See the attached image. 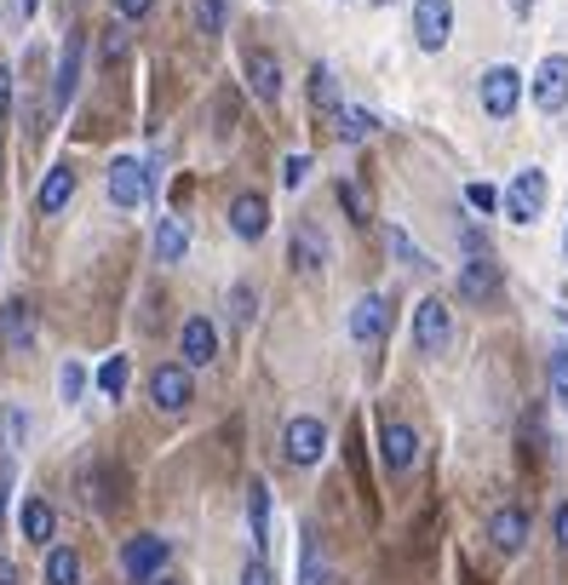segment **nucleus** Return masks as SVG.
Segmentation results:
<instances>
[{"label": "nucleus", "instance_id": "f704fd0d", "mask_svg": "<svg viewBox=\"0 0 568 585\" xmlns=\"http://www.w3.org/2000/svg\"><path fill=\"white\" fill-rule=\"evenodd\" d=\"M241 585H276V574H270V562H265V557H253L248 569H241Z\"/></svg>", "mask_w": 568, "mask_h": 585}, {"label": "nucleus", "instance_id": "dca6fc26", "mask_svg": "<svg viewBox=\"0 0 568 585\" xmlns=\"http://www.w3.org/2000/svg\"><path fill=\"white\" fill-rule=\"evenodd\" d=\"M70 195H75V173H70V167H52L47 178H40V190H35V207L52 218V213L70 207Z\"/></svg>", "mask_w": 568, "mask_h": 585}, {"label": "nucleus", "instance_id": "a18cd8bd", "mask_svg": "<svg viewBox=\"0 0 568 585\" xmlns=\"http://www.w3.org/2000/svg\"><path fill=\"white\" fill-rule=\"evenodd\" d=\"M150 585H185V580H150Z\"/></svg>", "mask_w": 568, "mask_h": 585}, {"label": "nucleus", "instance_id": "0eeeda50", "mask_svg": "<svg viewBox=\"0 0 568 585\" xmlns=\"http://www.w3.org/2000/svg\"><path fill=\"white\" fill-rule=\"evenodd\" d=\"M379 459H384V471H414L419 466V431L414 425H402V419H391V425L379 431Z\"/></svg>", "mask_w": 568, "mask_h": 585}, {"label": "nucleus", "instance_id": "2f4dec72", "mask_svg": "<svg viewBox=\"0 0 568 585\" xmlns=\"http://www.w3.org/2000/svg\"><path fill=\"white\" fill-rule=\"evenodd\" d=\"M121 58H127V29L110 24L104 29V64H121Z\"/></svg>", "mask_w": 568, "mask_h": 585}, {"label": "nucleus", "instance_id": "b1692460", "mask_svg": "<svg viewBox=\"0 0 568 585\" xmlns=\"http://www.w3.org/2000/svg\"><path fill=\"white\" fill-rule=\"evenodd\" d=\"M248 517H253V546L265 551L270 546V494H265V482L248 488Z\"/></svg>", "mask_w": 568, "mask_h": 585}, {"label": "nucleus", "instance_id": "7c9ffc66", "mask_svg": "<svg viewBox=\"0 0 568 585\" xmlns=\"http://www.w3.org/2000/svg\"><path fill=\"white\" fill-rule=\"evenodd\" d=\"M253 305H258L253 288H248V281H236V288H230V310H236V321H253Z\"/></svg>", "mask_w": 568, "mask_h": 585}, {"label": "nucleus", "instance_id": "a19ab883", "mask_svg": "<svg viewBox=\"0 0 568 585\" xmlns=\"http://www.w3.org/2000/svg\"><path fill=\"white\" fill-rule=\"evenodd\" d=\"M304 585H328V569L316 557H304Z\"/></svg>", "mask_w": 568, "mask_h": 585}, {"label": "nucleus", "instance_id": "6e6552de", "mask_svg": "<svg viewBox=\"0 0 568 585\" xmlns=\"http://www.w3.org/2000/svg\"><path fill=\"white\" fill-rule=\"evenodd\" d=\"M517 98H522V75H517L512 64H500V69L482 75V110H489L494 120H512Z\"/></svg>", "mask_w": 568, "mask_h": 585}, {"label": "nucleus", "instance_id": "58836bf2", "mask_svg": "<svg viewBox=\"0 0 568 585\" xmlns=\"http://www.w3.org/2000/svg\"><path fill=\"white\" fill-rule=\"evenodd\" d=\"M12 115V64H0V120Z\"/></svg>", "mask_w": 568, "mask_h": 585}, {"label": "nucleus", "instance_id": "412c9836", "mask_svg": "<svg viewBox=\"0 0 568 585\" xmlns=\"http://www.w3.org/2000/svg\"><path fill=\"white\" fill-rule=\"evenodd\" d=\"M293 265L299 270H321V265H328V241H321L311 225L293 230Z\"/></svg>", "mask_w": 568, "mask_h": 585}, {"label": "nucleus", "instance_id": "aec40b11", "mask_svg": "<svg viewBox=\"0 0 568 585\" xmlns=\"http://www.w3.org/2000/svg\"><path fill=\"white\" fill-rule=\"evenodd\" d=\"M459 293H465V298H494V293H500V270L489 265V258H471V265H465V276H459Z\"/></svg>", "mask_w": 568, "mask_h": 585}, {"label": "nucleus", "instance_id": "9d476101", "mask_svg": "<svg viewBox=\"0 0 568 585\" xmlns=\"http://www.w3.org/2000/svg\"><path fill=\"white\" fill-rule=\"evenodd\" d=\"M534 104H540L545 115H557V110L568 104V58H563V52H552V58L534 69Z\"/></svg>", "mask_w": 568, "mask_h": 585}, {"label": "nucleus", "instance_id": "e433bc0d", "mask_svg": "<svg viewBox=\"0 0 568 585\" xmlns=\"http://www.w3.org/2000/svg\"><path fill=\"white\" fill-rule=\"evenodd\" d=\"M339 207L351 213L356 225H362V218H368V207H362V195H356V185H339Z\"/></svg>", "mask_w": 568, "mask_h": 585}, {"label": "nucleus", "instance_id": "cd10ccee", "mask_svg": "<svg viewBox=\"0 0 568 585\" xmlns=\"http://www.w3.org/2000/svg\"><path fill=\"white\" fill-rule=\"evenodd\" d=\"M195 29L201 35H225V17H230V0H195Z\"/></svg>", "mask_w": 568, "mask_h": 585}, {"label": "nucleus", "instance_id": "393cba45", "mask_svg": "<svg viewBox=\"0 0 568 585\" xmlns=\"http://www.w3.org/2000/svg\"><path fill=\"white\" fill-rule=\"evenodd\" d=\"M52 529H58V511L47 506V499H29V506H24V539H35V546H47V539H52Z\"/></svg>", "mask_w": 568, "mask_h": 585}, {"label": "nucleus", "instance_id": "2eb2a0df", "mask_svg": "<svg viewBox=\"0 0 568 585\" xmlns=\"http://www.w3.org/2000/svg\"><path fill=\"white\" fill-rule=\"evenodd\" d=\"M178 345H185V361H190V368H207V361L218 356V333H213V321H207V316H190V321H185V333H178Z\"/></svg>", "mask_w": 568, "mask_h": 585}, {"label": "nucleus", "instance_id": "5701e85b", "mask_svg": "<svg viewBox=\"0 0 568 585\" xmlns=\"http://www.w3.org/2000/svg\"><path fill=\"white\" fill-rule=\"evenodd\" d=\"M80 499H87V506H98V511H115V482H110L104 466L80 471Z\"/></svg>", "mask_w": 568, "mask_h": 585}, {"label": "nucleus", "instance_id": "72a5a7b5", "mask_svg": "<svg viewBox=\"0 0 568 585\" xmlns=\"http://www.w3.org/2000/svg\"><path fill=\"white\" fill-rule=\"evenodd\" d=\"M552 391H557L563 408H568V351H557V356H552Z\"/></svg>", "mask_w": 568, "mask_h": 585}, {"label": "nucleus", "instance_id": "4468645a", "mask_svg": "<svg viewBox=\"0 0 568 585\" xmlns=\"http://www.w3.org/2000/svg\"><path fill=\"white\" fill-rule=\"evenodd\" d=\"M0 345L17 351V356H24V351L35 345V310L24 305V298H12V305L0 310Z\"/></svg>", "mask_w": 568, "mask_h": 585}, {"label": "nucleus", "instance_id": "49530a36", "mask_svg": "<svg viewBox=\"0 0 568 585\" xmlns=\"http://www.w3.org/2000/svg\"><path fill=\"white\" fill-rule=\"evenodd\" d=\"M563 253H568V236H563Z\"/></svg>", "mask_w": 568, "mask_h": 585}, {"label": "nucleus", "instance_id": "4be33fe9", "mask_svg": "<svg viewBox=\"0 0 568 585\" xmlns=\"http://www.w3.org/2000/svg\"><path fill=\"white\" fill-rule=\"evenodd\" d=\"M333 120H339V138H344V144H362V138H374L379 132V115L374 110H333Z\"/></svg>", "mask_w": 568, "mask_h": 585}, {"label": "nucleus", "instance_id": "ddd939ff", "mask_svg": "<svg viewBox=\"0 0 568 585\" xmlns=\"http://www.w3.org/2000/svg\"><path fill=\"white\" fill-rule=\"evenodd\" d=\"M265 225H270V201L265 195H236L230 201V230L241 236V241H258V236H265Z\"/></svg>", "mask_w": 568, "mask_h": 585}, {"label": "nucleus", "instance_id": "f03ea898", "mask_svg": "<svg viewBox=\"0 0 568 585\" xmlns=\"http://www.w3.org/2000/svg\"><path fill=\"white\" fill-rule=\"evenodd\" d=\"M540 213H545V173L522 167L512 178V190H505V218H512V225H534Z\"/></svg>", "mask_w": 568, "mask_h": 585}, {"label": "nucleus", "instance_id": "f257e3e1", "mask_svg": "<svg viewBox=\"0 0 568 585\" xmlns=\"http://www.w3.org/2000/svg\"><path fill=\"white\" fill-rule=\"evenodd\" d=\"M414 345H419V356H442L454 345V310L442 298H425L414 310Z\"/></svg>", "mask_w": 568, "mask_h": 585}, {"label": "nucleus", "instance_id": "6ab92c4d", "mask_svg": "<svg viewBox=\"0 0 568 585\" xmlns=\"http://www.w3.org/2000/svg\"><path fill=\"white\" fill-rule=\"evenodd\" d=\"M80 52H87V40H80V29L64 40V58H58V104H70L75 98V80H80Z\"/></svg>", "mask_w": 568, "mask_h": 585}, {"label": "nucleus", "instance_id": "a878e982", "mask_svg": "<svg viewBox=\"0 0 568 585\" xmlns=\"http://www.w3.org/2000/svg\"><path fill=\"white\" fill-rule=\"evenodd\" d=\"M47 585H80V557L70 546H52L47 551Z\"/></svg>", "mask_w": 568, "mask_h": 585}, {"label": "nucleus", "instance_id": "ea45409f", "mask_svg": "<svg viewBox=\"0 0 568 585\" xmlns=\"http://www.w3.org/2000/svg\"><path fill=\"white\" fill-rule=\"evenodd\" d=\"M115 7H121V17L132 24V17H150V7H155V0H115Z\"/></svg>", "mask_w": 568, "mask_h": 585}, {"label": "nucleus", "instance_id": "bb28decb", "mask_svg": "<svg viewBox=\"0 0 568 585\" xmlns=\"http://www.w3.org/2000/svg\"><path fill=\"white\" fill-rule=\"evenodd\" d=\"M311 104H316V110H328V115L339 110V80H333V69H328V64H316V69H311Z\"/></svg>", "mask_w": 568, "mask_h": 585}, {"label": "nucleus", "instance_id": "20e7f679", "mask_svg": "<svg viewBox=\"0 0 568 585\" xmlns=\"http://www.w3.org/2000/svg\"><path fill=\"white\" fill-rule=\"evenodd\" d=\"M150 190H155V178H150L144 161L121 155L115 167H110V201H115V207H144Z\"/></svg>", "mask_w": 568, "mask_h": 585}, {"label": "nucleus", "instance_id": "f8f14e48", "mask_svg": "<svg viewBox=\"0 0 568 585\" xmlns=\"http://www.w3.org/2000/svg\"><path fill=\"white\" fill-rule=\"evenodd\" d=\"M241 69H248V87L258 92V98H281V87H288V80H281V58L276 52H265V47H253L248 58H241Z\"/></svg>", "mask_w": 568, "mask_h": 585}, {"label": "nucleus", "instance_id": "c756f323", "mask_svg": "<svg viewBox=\"0 0 568 585\" xmlns=\"http://www.w3.org/2000/svg\"><path fill=\"white\" fill-rule=\"evenodd\" d=\"M391 247H396V258H402V265H414V270H431V258H425V253H419V247H414V241L402 236V230H391Z\"/></svg>", "mask_w": 568, "mask_h": 585}, {"label": "nucleus", "instance_id": "f3484780", "mask_svg": "<svg viewBox=\"0 0 568 585\" xmlns=\"http://www.w3.org/2000/svg\"><path fill=\"white\" fill-rule=\"evenodd\" d=\"M489 539H494V551H522L529 546V517L522 511H494V522H489Z\"/></svg>", "mask_w": 568, "mask_h": 585}, {"label": "nucleus", "instance_id": "473e14b6", "mask_svg": "<svg viewBox=\"0 0 568 585\" xmlns=\"http://www.w3.org/2000/svg\"><path fill=\"white\" fill-rule=\"evenodd\" d=\"M304 178H311V161H304V155H288V161H281V185H288V190H299Z\"/></svg>", "mask_w": 568, "mask_h": 585}, {"label": "nucleus", "instance_id": "37998d69", "mask_svg": "<svg viewBox=\"0 0 568 585\" xmlns=\"http://www.w3.org/2000/svg\"><path fill=\"white\" fill-rule=\"evenodd\" d=\"M0 585H17V562H7V557H0Z\"/></svg>", "mask_w": 568, "mask_h": 585}, {"label": "nucleus", "instance_id": "423d86ee", "mask_svg": "<svg viewBox=\"0 0 568 585\" xmlns=\"http://www.w3.org/2000/svg\"><path fill=\"white\" fill-rule=\"evenodd\" d=\"M167 539L161 534H138V539H127V546H121V574L127 580H155L161 574V562H167Z\"/></svg>", "mask_w": 568, "mask_h": 585}, {"label": "nucleus", "instance_id": "9b49d317", "mask_svg": "<svg viewBox=\"0 0 568 585\" xmlns=\"http://www.w3.org/2000/svg\"><path fill=\"white\" fill-rule=\"evenodd\" d=\"M150 402H155L161 414H185V408H190V373L178 368V361L155 368V379H150Z\"/></svg>", "mask_w": 568, "mask_h": 585}, {"label": "nucleus", "instance_id": "c9c22d12", "mask_svg": "<svg viewBox=\"0 0 568 585\" xmlns=\"http://www.w3.org/2000/svg\"><path fill=\"white\" fill-rule=\"evenodd\" d=\"M465 201H471L477 213H494V207H500V195H494L489 185H471V190H465Z\"/></svg>", "mask_w": 568, "mask_h": 585}, {"label": "nucleus", "instance_id": "1a4fd4ad", "mask_svg": "<svg viewBox=\"0 0 568 585\" xmlns=\"http://www.w3.org/2000/svg\"><path fill=\"white\" fill-rule=\"evenodd\" d=\"M384 333H391V298H384V293L356 298V310H351V339H356V345H379Z\"/></svg>", "mask_w": 568, "mask_h": 585}, {"label": "nucleus", "instance_id": "a211bd4d", "mask_svg": "<svg viewBox=\"0 0 568 585\" xmlns=\"http://www.w3.org/2000/svg\"><path fill=\"white\" fill-rule=\"evenodd\" d=\"M185 253H190V218H161V230H155V258H161V265H178Z\"/></svg>", "mask_w": 568, "mask_h": 585}, {"label": "nucleus", "instance_id": "4c0bfd02", "mask_svg": "<svg viewBox=\"0 0 568 585\" xmlns=\"http://www.w3.org/2000/svg\"><path fill=\"white\" fill-rule=\"evenodd\" d=\"M58 385H64V396L75 402V396H80V385H87V373H80L75 361H70V368H64V379H58Z\"/></svg>", "mask_w": 568, "mask_h": 585}, {"label": "nucleus", "instance_id": "79ce46f5", "mask_svg": "<svg viewBox=\"0 0 568 585\" xmlns=\"http://www.w3.org/2000/svg\"><path fill=\"white\" fill-rule=\"evenodd\" d=\"M557 546L568 551V506H557Z\"/></svg>", "mask_w": 568, "mask_h": 585}, {"label": "nucleus", "instance_id": "39448f33", "mask_svg": "<svg viewBox=\"0 0 568 585\" xmlns=\"http://www.w3.org/2000/svg\"><path fill=\"white\" fill-rule=\"evenodd\" d=\"M281 448H288L293 466H316V459L328 454V425H321V419H311V414H299L293 425L281 431Z\"/></svg>", "mask_w": 568, "mask_h": 585}, {"label": "nucleus", "instance_id": "7ed1b4c3", "mask_svg": "<svg viewBox=\"0 0 568 585\" xmlns=\"http://www.w3.org/2000/svg\"><path fill=\"white\" fill-rule=\"evenodd\" d=\"M454 35V0H414V40L425 52H442Z\"/></svg>", "mask_w": 568, "mask_h": 585}, {"label": "nucleus", "instance_id": "c03bdc74", "mask_svg": "<svg viewBox=\"0 0 568 585\" xmlns=\"http://www.w3.org/2000/svg\"><path fill=\"white\" fill-rule=\"evenodd\" d=\"M512 12H517V17H529V12H534V0H512Z\"/></svg>", "mask_w": 568, "mask_h": 585}, {"label": "nucleus", "instance_id": "c85d7f7f", "mask_svg": "<svg viewBox=\"0 0 568 585\" xmlns=\"http://www.w3.org/2000/svg\"><path fill=\"white\" fill-rule=\"evenodd\" d=\"M98 391H104V396H121V391H127V356H110V361H104V373H98Z\"/></svg>", "mask_w": 568, "mask_h": 585}]
</instances>
